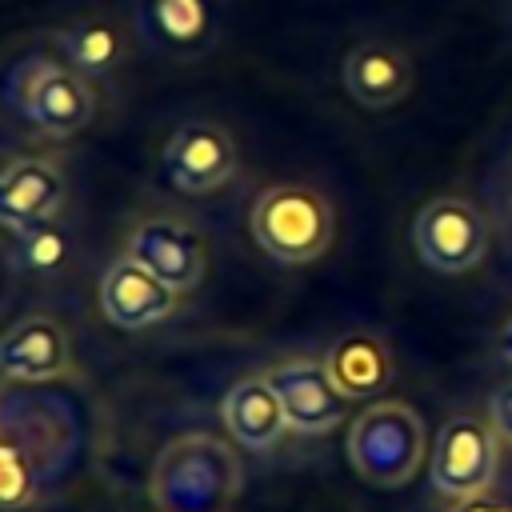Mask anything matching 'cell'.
Masks as SVG:
<instances>
[{
  "label": "cell",
  "mask_w": 512,
  "mask_h": 512,
  "mask_svg": "<svg viewBox=\"0 0 512 512\" xmlns=\"http://www.w3.org/2000/svg\"><path fill=\"white\" fill-rule=\"evenodd\" d=\"M36 500V472L20 444L0 440V508H24Z\"/></svg>",
  "instance_id": "19"
},
{
  "label": "cell",
  "mask_w": 512,
  "mask_h": 512,
  "mask_svg": "<svg viewBox=\"0 0 512 512\" xmlns=\"http://www.w3.org/2000/svg\"><path fill=\"white\" fill-rule=\"evenodd\" d=\"M0 92H4V104L24 124H32L52 140L80 136L96 116L92 80L48 52H28L16 64H8Z\"/></svg>",
  "instance_id": "1"
},
{
  "label": "cell",
  "mask_w": 512,
  "mask_h": 512,
  "mask_svg": "<svg viewBox=\"0 0 512 512\" xmlns=\"http://www.w3.org/2000/svg\"><path fill=\"white\" fill-rule=\"evenodd\" d=\"M236 492H240L236 456L204 432L172 440L152 472V500L164 512H224V504Z\"/></svg>",
  "instance_id": "2"
},
{
  "label": "cell",
  "mask_w": 512,
  "mask_h": 512,
  "mask_svg": "<svg viewBox=\"0 0 512 512\" xmlns=\"http://www.w3.org/2000/svg\"><path fill=\"white\" fill-rule=\"evenodd\" d=\"M52 36H56L60 52L68 56V64L80 68L88 80L112 76L124 60V32L108 16H76V20L60 24Z\"/></svg>",
  "instance_id": "17"
},
{
  "label": "cell",
  "mask_w": 512,
  "mask_h": 512,
  "mask_svg": "<svg viewBox=\"0 0 512 512\" xmlns=\"http://www.w3.org/2000/svg\"><path fill=\"white\" fill-rule=\"evenodd\" d=\"M72 364V344L60 320L24 316L0 336V372L12 380H52Z\"/></svg>",
  "instance_id": "14"
},
{
  "label": "cell",
  "mask_w": 512,
  "mask_h": 512,
  "mask_svg": "<svg viewBox=\"0 0 512 512\" xmlns=\"http://www.w3.org/2000/svg\"><path fill=\"white\" fill-rule=\"evenodd\" d=\"M16 252L20 264L32 272H60L72 256V240L60 224H32V228H16Z\"/></svg>",
  "instance_id": "18"
},
{
  "label": "cell",
  "mask_w": 512,
  "mask_h": 512,
  "mask_svg": "<svg viewBox=\"0 0 512 512\" xmlns=\"http://www.w3.org/2000/svg\"><path fill=\"white\" fill-rule=\"evenodd\" d=\"M160 172L184 196H212L236 172V144L228 128L212 120H188L168 136Z\"/></svg>",
  "instance_id": "7"
},
{
  "label": "cell",
  "mask_w": 512,
  "mask_h": 512,
  "mask_svg": "<svg viewBox=\"0 0 512 512\" xmlns=\"http://www.w3.org/2000/svg\"><path fill=\"white\" fill-rule=\"evenodd\" d=\"M224 424L228 432L252 448V452H268L280 444V436L288 432V416H284V404L272 388L268 376H248V380H236L228 392H224Z\"/></svg>",
  "instance_id": "15"
},
{
  "label": "cell",
  "mask_w": 512,
  "mask_h": 512,
  "mask_svg": "<svg viewBox=\"0 0 512 512\" xmlns=\"http://www.w3.org/2000/svg\"><path fill=\"white\" fill-rule=\"evenodd\" d=\"M488 420H492L496 436L512 448V380H504V384L492 388V396H488Z\"/></svg>",
  "instance_id": "20"
},
{
  "label": "cell",
  "mask_w": 512,
  "mask_h": 512,
  "mask_svg": "<svg viewBox=\"0 0 512 512\" xmlns=\"http://www.w3.org/2000/svg\"><path fill=\"white\" fill-rule=\"evenodd\" d=\"M488 240L492 232H488L484 212L468 196H456V192L432 196L428 204H420L412 220V248L420 264L440 276L472 272L488 256Z\"/></svg>",
  "instance_id": "6"
},
{
  "label": "cell",
  "mask_w": 512,
  "mask_h": 512,
  "mask_svg": "<svg viewBox=\"0 0 512 512\" xmlns=\"http://www.w3.org/2000/svg\"><path fill=\"white\" fill-rule=\"evenodd\" d=\"M176 296H180L176 288H168L156 272H148L132 256L108 264V272L100 280V308L124 332L152 328L156 320H164L176 308Z\"/></svg>",
  "instance_id": "12"
},
{
  "label": "cell",
  "mask_w": 512,
  "mask_h": 512,
  "mask_svg": "<svg viewBox=\"0 0 512 512\" xmlns=\"http://www.w3.org/2000/svg\"><path fill=\"white\" fill-rule=\"evenodd\" d=\"M140 40L172 60H192L220 40L224 0H132Z\"/></svg>",
  "instance_id": "8"
},
{
  "label": "cell",
  "mask_w": 512,
  "mask_h": 512,
  "mask_svg": "<svg viewBox=\"0 0 512 512\" xmlns=\"http://www.w3.org/2000/svg\"><path fill=\"white\" fill-rule=\"evenodd\" d=\"M496 348H500V356L512 364V316L504 320V328H500V340H496Z\"/></svg>",
  "instance_id": "22"
},
{
  "label": "cell",
  "mask_w": 512,
  "mask_h": 512,
  "mask_svg": "<svg viewBox=\"0 0 512 512\" xmlns=\"http://www.w3.org/2000/svg\"><path fill=\"white\" fill-rule=\"evenodd\" d=\"M248 228L276 264H312L336 236V212L308 184H268L248 212Z\"/></svg>",
  "instance_id": "3"
},
{
  "label": "cell",
  "mask_w": 512,
  "mask_h": 512,
  "mask_svg": "<svg viewBox=\"0 0 512 512\" xmlns=\"http://www.w3.org/2000/svg\"><path fill=\"white\" fill-rule=\"evenodd\" d=\"M60 208H64V176L56 164L20 156L0 168V224H8L12 232L48 224L56 220Z\"/></svg>",
  "instance_id": "13"
},
{
  "label": "cell",
  "mask_w": 512,
  "mask_h": 512,
  "mask_svg": "<svg viewBox=\"0 0 512 512\" xmlns=\"http://www.w3.org/2000/svg\"><path fill=\"white\" fill-rule=\"evenodd\" d=\"M128 256L140 260L176 292L196 288L204 276V244L184 220H168V216L140 220L128 236Z\"/></svg>",
  "instance_id": "11"
},
{
  "label": "cell",
  "mask_w": 512,
  "mask_h": 512,
  "mask_svg": "<svg viewBox=\"0 0 512 512\" xmlns=\"http://www.w3.org/2000/svg\"><path fill=\"white\" fill-rule=\"evenodd\" d=\"M340 84L352 96V104L368 112H384L408 100L416 84L412 56L392 40H360L340 60Z\"/></svg>",
  "instance_id": "10"
},
{
  "label": "cell",
  "mask_w": 512,
  "mask_h": 512,
  "mask_svg": "<svg viewBox=\"0 0 512 512\" xmlns=\"http://www.w3.org/2000/svg\"><path fill=\"white\" fill-rule=\"evenodd\" d=\"M500 472V436L488 416L476 412H456L440 424L428 476L432 488L448 500H468V496H488Z\"/></svg>",
  "instance_id": "5"
},
{
  "label": "cell",
  "mask_w": 512,
  "mask_h": 512,
  "mask_svg": "<svg viewBox=\"0 0 512 512\" xmlns=\"http://www.w3.org/2000/svg\"><path fill=\"white\" fill-rule=\"evenodd\" d=\"M348 464L360 480L376 488H400L408 484L428 452L424 420L404 400H376L368 404L352 428H348Z\"/></svg>",
  "instance_id": "4"
},
{
  "label": "cell",
  "mask_w": 512,
  "mask_h": 512,
  "mask_svg": "<svg viewBox=\"0 0 512 512\" xmlns=\"http://www.w3.org/2000/svg\"><path fill=\"white\" fill-rule=\"evenodd\" d=\"M324 368L348 400H372L392 384V352L372 332H344L328 348Z\"/></svg>",
  "instance_id": "16"
},
{
  "label": "cell",
  "mask_w": 512,
  "mask_h": 512,
  "mask_svg": "<svg viewBox=\"0 0 512 512\" xmlns=\"http://www.w3.org/2000/svg\"><path fill=\"white\" fill-rule=\"evenodd\" d=\"M268 380H272V388L284 404V416H288L292 432L324 436L348 416V396L332 384L324 360H308V356L284 360L268 372Z\"/></svg>",
  "instance_id": "9"
},
{
  "label": "cell",
  "mask_w": 512,
  "mask_h": 512,
  "mask_svg": "<svg viewBox=\"0 0 512 512\" xmlns=\"http://www.w3.org/2000/svg\"><path fill=\"white\" fill-rule=\"evenodd\" d=\"M448 512H512V504L492 500V496H468V500H452Z\"/></svg>",
  "instance_id": "21"
}]
</instances>
